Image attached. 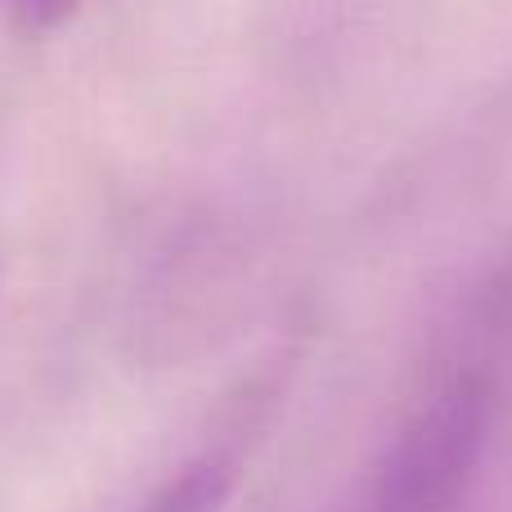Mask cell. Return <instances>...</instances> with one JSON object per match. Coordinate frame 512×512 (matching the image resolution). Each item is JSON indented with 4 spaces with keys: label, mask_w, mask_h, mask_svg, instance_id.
<instances>
[{
    "label": "cell",
    "mask_w": 512,
    "mask_h": 512,
    "mask_svg": "<svg viewBox=\"0 0 512 512\" xmlns=\"http://www.w3.org/2000/svg\"><path fill=\"white\" fill-rule=\"evenodd\" d=\"M77 9V0H0V14L23 32H50Z\"/></svg>",
    "instance_id": "obj_1"
}]
</instances>
